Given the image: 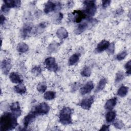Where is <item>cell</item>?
I'll use <instances>...</instances> for the list:
<instances>
[{"mask_svg": "<svg viewBox=\"0 0 131 131\" xmlns=\"http://www.w3.org/2000/svg\"><path fill=\"white\" fill-rule=\"evenodd\" d=\"M17 118L18 117L13 113H5L1 117L0 130L8 131L15 128L18 124Z\"/></svg>", "mask_w": 131, "mask_h": 131, "instance_id": "6da1fadb", "label": "cell"}, {"mask_svg": "<svg viewBox=\"0 0 131 131\" xmlns=\"http://www.w3.org/2000/svg\"><path fill=\"white\" fill-rule=\"evenodd\" d=\"M72 113V110L69 107H63L59 113V118L61 123L67 125L72 123V120L71 115Z\"/></svg>", "mask_w": 131, "mask_h": 131, "instance_id": "7a4b0ae2", "label": "cell"}, {"mask_svg": "<svg viewBox=\"0 0 131 131\" xmlns=\"http://www.w3.org/2000/svg\"><path fill=\"white\" fill-rule=\"evenodd\" d=\"M84 10L83 11L85 13L86 16H94L97 11V6L94 1H86L83 3Z\"/></svg>", "mask_w": 131, "mask_h": 131, "instance_id": "3957f363", "label": "cell"}, {"mask_svg": "<svg viewBox=\"0 0 131 131\" xmlns=\"http://www.w3.org/2000/svg\"><path fill=\"white\" fill-rule=\"evenodd\" d=\"M96 20L94 19H88V20L80 24L75 30V33L77 34H81L88 29L91 25L95 24Z\"/></svg>", "mask_w": 131, "mask_h": 131, "instance_id": "277c9868", "label": "cell"}, {"mask_svg": "<svg viewBox=\"0 0 131 131\" xmlns=\"http://www.w3.org/2000/svg\"><path fill=\"white\" fill-rule=\"evenodd\" d=\"M43 63L46 68L48 70L55 72L58 70V64L54 57H50L47 58L45 60Z\"/></svg>", "mask_w": 131, "mask_h": 131, "instance_id": "5b68a950", "label": "cell"}, {"mask_svg": "<svg viewBox=\"0 0 131 131\" xmlns=\"http://www.w3.org/2000/svg\"><path fill=\"white\" fill-rule=\"evenodd\" d=\"M61 9L60 4L57 2L55 3L52 1H48L45 4L44 12L46 13H49L53 11H58Z\"/></svg>", "mask_w": 131, "mask_h": 131, "instance_id": "8992f818", "label": "cell"}, {"mask_svg": "<svg viewBox=\"0 0 131 131\" xmlns=\"http://www.w3.org/2000/svg\"><path fill=\"white\" fill-rule=\"evenodd\" d=\"M49 111L50 106L45 102H42L38 104L35 107L34 110L37 115H46L49 113Z\"/></svg>", "mask_w": 131, "mask_h": 131, "instance_id": "52a82bcc", "label": "cell"}, {"mask_svg": "<svg viewBox=\"0 0 131 131\" xmlns=\"http://www.w3.org/2000/svg\"><path fill=\"white\" fill-rule=\"evenodd\" d=\"M94 96H91L90 97L85 98L83 99L81 102L80 106L84 110H89L91 108L92 104L94 102Z\"/></svg>", "mask_w": 131, "mask_h": 131, "instance_id": "ba28073f", "label": "cell"}, {"mask_svg": "<svg viewBox=\"0 0 131 131\" xmlns=\"http://www.w3.org/2000/svg\"><path fill=\"white\" fill-rule=\"evenodd\" d=\"M37 114L36 113L32 111L31 112H30L25 118L24 119V125L25 127H27L28 125L31 123L35 119V118L37 116Z\"/></svg>", "mask_w": 131, "mask_h": 131, "instance_id": "9c48e42d", "label": "cell"}, {"mask_svg": "<svg viewBox=\"0 0 131 131\" xmlns=\"http://www.w3.org/2000/svg\"><path fill=\"white\" fill-rule=\"evenodd\" d=\"M11 68V61L9 59H5L2 61L1 69L4 74H8Z\"/></svg>", "mask_w": 131, "mask_h": 131, "instance_id": "30bf717a", "label": "cell"}, {"mask_svg": "<svg viewBox=\"0 0 131 131\" xmlns=\"http://www.w3.org/2000/svg\"><path fill=\"white\" fill-rule=\"evenodd\" d=\"M94 87V85L93 82L92 81H89L88 82H86L80 89V93L82 95L88 94L91 92V91L93 89Z\"/></svg>", "mask_w": 131, "mask_h": 131, "instance_id": "8fae6325", "label": "cell"}, {"mask_svg": "<svg viewBox=\"0 0 131 131\" xmlns=\"http://www.w3.org/2000/svg\"><path fill=\"white\" fill-rule=\"evenodd\" d=\"M73 14L74 16V20L76 23H80L82 20L85 19L86 17V15L83 11L75 10L73 12Z\"/></svg>", "mask_w": 131, "mask_h": 131, "instance_id": "7c38bea8", "label": "cell"}, {"mask_svg": "<svg viewBox=\"0 0 131 131\" xmlns=\"http://www.w3.org/2000/svg\"><path fill=\"white\" fill-rule=\"evenodd\" d=\"M110 43L106 40H103L101 41L98 45L96 48V51L98 53H101L104 50H106L109 46Z\"/></svg>", "mask_w": 131, "mask_h": 131, "instance_id": "4fadbf2b", "label": "cell"}, {"mask_svg": "<svg viewBox=\"0 0 131 131\" xmlns=\"http://www.w3.org/2000/svg\"><path fill=\"white\" fill-rule=\"evenodd\" d=\"M4 2V4L9 9L11 8H18L21 4V2L19 0H6Z\"/></svg>", "mask_w": 131, "mask_h": 131, "instance_id": "5bb4252c", "label": "cell"}, {"mask_svg": "<svg viewBox=\"0 0 131 131\" xmlns=\"http://www.w3.org/2000/svg\"><path fill=\"white\" fill-rule=\"evenodd\" d=\"M10 110L18 117L21 115V110L20 105L18 102H13L10 106Z\"/></svg>", "mask_w": 131, "mask_h": 131, "instance_id": "9a60e30c", "label": "cell"}, {"mask_svg": "<svg viewBox=\"0 0 131 131\" xmlns=\"http://www.w3.org/2000/svg\"><path fill=\"white\" fill-rule=\"evenodd\" d=\"M117 103V98L113 97L108 99L105 104L104 108L109 111L112 110Z\"/></svg>", "mask_w": 131, "mask_h": 131, "instance_id": "2e32d148", "label": "cell"}, {"mask_svg": "<svg viewBox=\"0 0 131 131\" xmlns=\"http://www.w3.org/2000/svg\"><path fill=\"white\" fill-rule=\"evenodd\" d=\"M9 78L11 81L14 83H20L23 82L22 78L17 73H11L9 75Z\"/></svg>", "mask_w": 131, "mask_h": 131, "instance_id": "e0dca14e", "label": "cell"}, {"mask_svg": "<svg viewBox=\"0 0 131 131\" xmlns=\"http://www.w3.org/2000/svg\"><path fill=\"white\" fill-rule=\"evenodd\" d=\"M68 32L67 30L63 27L59 28L56 31V35L60 39H63L68 36Z\"/></svg>", "mask_w": 131, "mask_h": 131, "instance_id": "ac0fdd59", "label": "cell"}, {"mask_svg": "<svg viewBox=\"0 0 131 131\" xmlns=\"http://www.w3.org/2000/svg\"><path fill=\"white\" fill-rule=\"evenodd\" d=\"M32 27L30 25H26L23 28L21 35L24 38L28 37L32 31Z\"/></svg>", "mask_w": 131, "mask_h": 131, "instance_id": "d6986e66", "label": "cell"}, {"mask_svg": "<svg viewBox=\"0 0 131 131\" xmlns=\"http://www.w3.org/2000/svg\"><path fill=\"white\" fill-rule=\"evenodd\" d=\"M106 83H107V80L105 78H103L101 79L96 87V89L95 92L96 93H98V92H99L102 91L103 90V89L104 88Z\"/></svg>", "mask_w": 131, "mask_h": 131, "instance_id": "ffe728a7", "label": "cell"}, {"mask_svg": "<svg viewBox=\"0 0 131 131\" xmlns=\"http://www.w3.org/2000/svg\"><path fill=\"white\" fill-rule=\"evenodd\" d=\"M14 90L18 94H24L26 92V86L21 83H19L16 85H15L14 88Z\"/></svg>", "mask_w": 131, "mask_h": 131, "instance_id": "44dd1931", "label": "cell"}, {"mask_svg": "<svg viewBox=\"0 0 131 131\" xmlns=\"http://www.w3.org/2000/svg\"><path fill=\"white\" fill-rule=\"evenodd\" d=\"M17 50L19 53H24L29 50V47L26 43L24 42H20L17 47Z\"/></svg>", "mask_w": 131, "mask_h": 131, "instance_id": "7402d4cb", "label": "cell"}, {"mask_svg": "<svg viewBox=\"0 0 131 131\" xmlns=\"http://www.w3.org/2000/svg\"><path fill=\"white\" fill-rule=\"evenodd\" d=\"M80 57V54L79 53H75L73 55H72L69 58L68 64L69 66H73L76 63H77Z\"/></svg>", "mask_w": 131, "mask_h": 131, "instance_id": "603a6c76", "label": "cell"}, {"mask_svg": "<svg viewBox=\"0 0 131 131\" xmlns=\"http://www.w3.org/2000/svg\"><path fill=\"white\" fill-rule=\"evenodd\" d=\"M128 87H127L124 85H122L118 89V90L117 91V94L120 97H123L127 95V94L128 93Z\"/></svg>", "mask_w": 131, "mask_h": 131, "instance_id": "cb8c5ba5", "label": "cell"}, {"mask_svg": "<svg viewBox=\"0 0 131 131\" xmlns=\"http://www.w3.org/2000/svg\"><path fill=\"white\" fill-rule=\"evenodd\" d=\"M116 116V114L115 111H111L107 112L105 116L106 120L107 122H113Z\"/></svg>", "mask_w": 131, "mask_h": 131, "instance_id": "d4e9b609", "label": "cell"}, {"mask_svg": "<svg viewBox=\"0 0 131 131\" xmlns=\"http://www.w3.org/2000/svg\"><path fill=\"white\" fill-rule=\"evenodd\" d=\"M56 93L53 91H48L46 92L43 95L44 98L48 100H51L55 98Z\"/></svg>", "mask_w": 131, "mask_h": 131, "instance_id": "484cf974", "label": "cell"}, {"mask_svg": "<svg viewBox=\"0 0 131 131\" xmlns=\"http://www.w3.org/2000/svg\"><path fill=\"white\" fill-rule=\"evenodd\" d=\"M81 74L83 77H89L91 74V70L88 67H85L82 70Z\"/></svg>", "mask_w": 131, "mask_h": 131, "instance_id": "4316f807", "label": "cell"}, {"mask_svg": "<svg viewBox=\"0 0 131 131\" xmlns=\"http://www.w3.org/2000/svg\"><path fill=\"white\" fill-rule=\"evenodd\" d=\"M47 89V85L45 82H41L39 83L37 86V91L41 93H44Z\"/></svg>", "mask_w": 131, "mask_h": 131, "instance_id": "83f0119b", "label": "cell"}, {"mask_svg": "<svg viewBox=\"0 0 131 131\" xmlns=\"http://www.w3.org/2000/svg\"><path fill=\"white\" fill-rule=\"evenodd\" d=\"M124 78V74L122 72L119 71L118 72L116 75L115 82L116 83H118L120 82Z\"/></svg>", "mask_w": 131, "mask_h": 131, "instance_id": "f1b7e54d", "label": "cell"}, {"mask_svg": "<svg viewBox=\"0 0 131 131\" xmlns=\"http://www.w3.org/2000/svg\"><path fill=\"white\" fill-rule=\"evenodd\" d=\"M127 52L126 51H123L117 54V55L116 56V59L118 61H121L123 59H124L125 57L127 56Z\"/></svg>", "mask_w": 131, "mask_h": 131, "instance_id": "f546056e", "label": "cell"}, {"mask_svg": "<svg viewBox=\"0 0 131 131\" xmlns=\"http://www.w3.org/2000/svg\"><path fill=\"white\" fill-rule=\"evenodd\" d=\"M32 73L37 76L40 74L41 72V68L40 66H35L32 69Z\"/></svg>", "mask_w": 131, "mask_h": 131, "instance_id": "4dcf8cb0", "label": "cell"}, {"mask_svg": "<svg viewBox=\"0 0 131 131\" xmlns=\"http://www.w3.org/2000/svg\"><path fill=\"white\" fill-rule=\"evenodd\" d=\"M107 52L110 54H113L115 52V44L114 42L110 44L107 49L106 50Z\"/></svg>", "mask_w": 131, "mask_h": 131, "instance_id": "1f68e13d", "label": "cell"}, {"mask_svg": "<svg viewBox=\"0 0 131 131\" xmlns=\"http://www.w3.org/2000/svg\"><path fill=\"white\" fill-rule=\"evenodd\" d=\"M113 125L115 127H116L117 128H121L123 127V126H124V124H123V122L122 121L120 120H116L114 122Z\"/></svg>", "mask_w": 131, "mask_h": 131, "instance_id": "d6a6232c", "label": "cell"}, {"mask_svg": "<svg viewBox=\"0 0 131 131\" xmlns=\"http://www.w3.org/2000/svg\"><path fill=\"white\" fill-rule=\"evenodd\" d=\"M125 69L126 71V73L127 75L130 74V69H131V61L129 60L125 64Z\"/></svg>", "mask_w": 131, "mask_h": 131, "instance_id": "836d02e7", "label": "cell"}, {"mask_svg": "<svg viewBox=\"0 0 131 131\" xmlns=\"http://www.w3.org/2000/svg\"><path fill=\"white\" fill-rule=\"evenodd\" d=\"M111 3V1H107V0L103 1H102V7L104 8H105L107 7L110 5Z\"/></svg>", "mask_w": 131, "mask_h": 131, "instance_id": "e575fe53", "label": "cell"}, {"mask_svg": "<svg viewBox=\"0 0 131 131\" xmlns=\"http://www.w3.org/2000/svg\"><path fill=\"white\" fill-rule=\"evenodd\" d=\"M57 16V17H56V18L55 19V21L57 23H59V22H60L62 20V17H63V14L61 13H59Z\"/></svg>", "mask_w": 131, "mask_h": 131, "instance_id": "d590c367", "label": "cell"}, {"mask_svg": "<svg viewBox=\"0 0 131 131\" xmlns=\"http://www.w3.org/2000/svg\"><path fill=\"white\" fill-rule=\"evenodd\" d=\"M10 9L8 8L6 5L3 4L2 6V11L5 13H7L9 11Z\"/></svg>", "mask_w": 131, "mask_h": 131, "instance_id": "8d00e7d4", "label": "cell"}, {"mask_svg": "<svg viewBox=\"0 0 131 131\" xmlns=\"http://www.w3.org/2000/svg\"><path fill=\"white\" fill-rule=\"evenodd\" d=\"M100 130H109V126L106 125H103L100 129Z\"/></svg>", "mask_w": 131, "mask_h": 131, "instance_id": "74e56055", "label": "cell"}, {"mask_svg": "<svg viewBox=\"0 0 131 131\" xmlns=\"http://www.w3.org/2000/svg\"><path fill=\"white\" fill-rule=\"evenodd\" d=\"M5 20H6L5 17L2 14L1 15V25H2L5 23Z\"/></svg>", "mask_w": 131, "mask_h": 131, "instance_id": "f35d334b", "label": "cell"}]
</instances>
